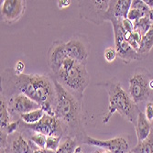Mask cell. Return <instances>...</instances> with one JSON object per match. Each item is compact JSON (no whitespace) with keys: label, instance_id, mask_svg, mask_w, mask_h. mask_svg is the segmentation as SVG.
Listing matches in <instances>:
<instances>
[{"label":"cell","instance_id":"cell-19","mask_svg":"<svg viewBox=\"0 0 153 153\" xmlns=\"http://www.w3.org/2000/svg\"><path fill=\"white\" fill-rule=\"evenodd\" d=\"M0 127H1V132L5 131L7 127L8 126L9 122V112H8V107L4 99V97L1 96L0 99Z\"/></svg>","mask_w":153,"mask_h":153},{"label":"cell","instance_id":"cell-15","mask_svg":"<svg viewBox=\"0 0 153 153\" xmlns=\"http://www.w3.org/2000/svg\"><path fill=\"white\" fill-rule=\"evenodd\" d=\"M152 47H153V24H152L151 27L149 29V30L142 38V41H141V44H140V49L137 52L138 57L141 56V55H147L149 52V51L151 50Z\"/></svg>","mask_w":153,"mask_h":153},{"label":"cell","instance_id":"cell-23","mask_svg":"<svg viewBox=\"0 0 153 153\" xmlns=\"http://www.w3.org/2000/svg\"><path fill=\"white\" fill-rule=\"evenodd\" d=\"M62 137H47L46 141V149L53 151H57L60 147Z\"/></svg>","mask_w":153,"mask_h":153},{"label":"cell","instance_id":"cell-22","mask_svg":"<svg viewBox=\"0 0 153 153\" xmlns=\"http://www.w3.org/2000/svg\"><path fill=\"white\" fill-rule=\"evenodd\" d=\"M30 140L39 148L41 149H46V141H47V137L43 134L36 133L30 137Z\"/></svg>","mask_w":153,"mask_h":153},{"label":"cell","instance_id":"cell-12","mask_svg":"<svg viewBox=\"0 0 153 153\" xmlns=\"http://www.w3.org/2000/svg\"><path fill=\"white\" fill-rule=\"evenodd\" d=\"M131 0H119L110 1L109 9L106 13V20L109 17H113L117 20L122 21L128 19V14L131 8Z\"/></svg>","mask_w":153,"mask_h":153},{"label":"cell","instance_id":"cell-25","mask_svg":"<svg viewBox=\"0 0 153 153\" xmlns=\"http://www.w3.org/2000/svg\"><path fill=\"white\" fill-rule=\"evenodd\" d=\"M131 7L132 8H137L138 10H140L142 13H144L145 15L148 17V14L149 12V8L145 4L144 0H142V1H141V0H134V1H132Z\"/></svg>","mask_w":153,"mask_h":153},{"label":"cell","instance_id":"cell-33","mask_svg":"<svg viewBox=\"0 0 153 153\" xmlns=\"http://www.w3.org/2000/svg\"><path fill=\"white\" fill-rule=\"evenodd\" d=\"M144 2L149 9H153V0H144Z\"/></svg>","mask_w":153,"mask_h":153},{"label":"cell","instance_id":"cell-5","mask_svg":"<svg viewBox=\"0 0 153 153\" xmlns=\"http://www.w3.org/2000/svg\"><path fill=\"white\" fill-rule=\"evenodd\" d=\"M149 82L150 79L148 74L141 71L136 72L130 78L128 94L136 105L149 99L151 90Z\"/></svg>","mask_w":153,"mask_h":153},{"label":"cell","instance_id":"cell-4","mask_svg":"<svg viewBox=\"0 0 153 153\" xmlns=\"http://www.w3.org/2000/svg\"><path fill=\"white\" fill-rule=\"evenodd\" d=\"M107 20L112 22V25H113L114 35H115V44H116L115 48L117 52V56L126 62H131L137 59H140L137 52L132 49V47L129 45V43L124 37L122 22L113 17H109Z\"/></svg>","mask_w":153,"mask_h":153},{"label":"cell","instance_id":"cell-9","mask_svg":"<svg viewBox=\"0 0 153 153\" xmlns=\"http://www.w3.org/2000/svg\"><path fill=\"white\" fill-rule=\"evenodd\" d=\"M8 105L11 112L19 115H23L40 108V105L38 103L22 93L17 94L15 96H13L9 101Z\"/></svg>","mask_w":153,"mask_h":153},{"label":"cell","instance_id":"cell-21","mask_svg":"<svg viewBox=\"0 0 153 153\" xmlns=\"http://www.w3.org/2000/svg\"><path fill=\"white\" fill-rule=\"evenodd\" d=\"M77 148V142L73 138H67V140L62 143L57 149L56 153H74Z\"/></svg>","mask_w":153,"mask_h":153},{"label":"cell","instance_id":"cell-3","mask_svg":"<svg viewBox=\"0 0 153 153\" xmlns=\"http://www.w3.org/2000/svg\"><path fill=\"white\" fill-rule=\"evenodd\" d=\"M53 83L56 93V117L62 118L67 124H76L79 121L81 109L75 96L62 85L56 79H53Z\"/></svg>","mask_w":153,"mask_h":153},{"label":"cell","instance_id":"cell-13","mask_svg":"<svg viewBox=\"0 0 153 153\" xmlns=\"http://www.w3.org/2000/svg\"><path fill=\"white\" fill-rule=\"evenodd\" d=\"M67 57L68 55L65 49V42L54 43L49 51V64L52 72L56 71L60 64Z\"/></svg>","mask_w":153,"mask_h":153},{"label":"cell","instance_id":"cell-10","mask_svg":"<svg viewBox=\"0 0 153 153\" xmlns=\"http://www.w3.org/2000/svg\"><path fill=\"white\" fill-rule=\"evenodd\" d=\"M21 0H5L3 1L1 15L3 19L8 22L19 19L24 12V3Z\"/></svg>","mask_w":153,"mask_h":153},{"label":"cell","instance_id":"cell-11","mask_svg":"<svg viewBox=\"0 0 153 153\" xmlns=\"http://www.w3.org/2000/svg\"><path fill=\"white\" fill-rule=\"evenodd\" d=\"M65 49L69 58H72L83 64L86 63L88 51L86 46L78 39H73L65 42Z\"/></svg>","mask_w":153,"mask_h":153},{"label":"cell","instance_id":"cell-39","mask_svg":"<svg viewBox=\"0 0 153 153\" xmlns=\"http://www.w3.org/2000/svg\"><path fill=\"white\" fill-rule=\"evenodd\" d=\"M129 153H132V152H129Z\"/></svg>","mask_w":153,"mask_h":153},{"label":"cell","instance_id":"cell-17","mask_svg":"<svg viewBox=\"0 0 153 153\" xmlns=\"http://www.w3.org/2000/svg\"><path fill=\"white\" fill-rule=\"evenodd\" d=\"M11 153H32L30 147L22 136H19L13 140Z\"/></svg>","mask_w":153,"mask_h":153},{"label":"cell","instance_id":"cell-8","mask_svg":"<svg viewBox=\"0 0 153 153\" xmlns=\"http://www.w3.org/2000/svg\"><path fill=\"white\" fill-rule=\"evenodd\" d=\"M83 142L88 145L106 149L110 153H128V151L129 150L128 142L122 137H115L108 140H100L90 137H86Z\"/></svg>","mask_w":153,"mask_h":153},{"label":"cell","instance_id":"cell-38","mask_svg":"<svg viewBox=\"0 0 153 153\" xmlns=\"http://www.w3.org/2000/svg\"><path fill=\"white\" fill-rule=\"evenodd\" d=\"M1 153H6V152H5V149H4V148H2V147H1Z\"/></svg>","mask_w":153,"mask_h":153},{"label":"cell","instance_id":"cell-20","mask_svg":"<svg viewBox=\"0 0 153 153\" xmlns=\"http://www.w3.org/2000/svg\"><path fill=\"white\" fill-rule=\"evenodd\" d=\"M133 23H134V30L138 31L142 36H144L149 30V29L153 24L148 17L141 18Z\"/></svg>","mask_w":153,"mask_h":153},{"label":"cell","instance_id":"cell-24","mask_svg":"<svg viewBox=\"0 0 153 153\" xmlns=\"http://www.w3.org/2000/svg\"><path fill=\"white\" fill-rule=\"evenodd\" d=\"M144 17H147L144 13H142L140 10H138L137 8H132V7L130 8V10L128 14V19H129L132 22H135Z\"/></svg>","mask_w":153,"mask_h":153},{"label":"cell","instance_id":"cell-32","mask_svg":"<svg viewBox=\"0 0 153 153\" xmlns=\"http://www.w3.org/2000/svg\"><path fill=\"white\" fill-rule=\"evenodd\" d=\"M33 153H56V151L50 150V149H35L33 151Z\"/></svg>","mask_w":153,"mask_h":153},{"label":"cell","instance_id":"cell-36","mask_svg":"<svg viewBox=\"0 0 153 153\" xmlns=\"http://www.w3.org/2000/svg\"><path fill=\"white\" fill-rule=\"evenodd\" d=\"M149 87L151 90H153V80L150 79V82H149Z\"/></svg>","mask_w":153,"mask_h":153},{"label":"cell","instance_id":"cell-31","mask_svg":"<svg viewBox=\"0 0 153 153\" xmlns=\"http://www.w3.org/2000/svg\"><path fill=\"white\" fill-rule=\"evenodd\" d=\"M71 2L72 1H70V0H62V1H58V7L60 9L66 8L71 5Z\"/></svg>","mask_w":153,"mask_h":153},{"label":"cell","instance_id":"cell-34","mask_svg":"<svg viewBox=\"0 0 153 153\" xmlns=\"http://www.w3.org/2000/svg\"><path fill=\"white\" fill-rule=\"evenodd\" d=\"M148 18L149 19V20L153 23V9H149V12L148 14Z\"/></svg>","mask_w":153,"mask_h":153},{"label":"cell","instance_id":"cell-26","mask_svg":"<svg viewBox=\"0 0 153 153\" xmlns=\"http://www.w3.org/2000/svg\"><path fill=\"white\" fill-rule=\"evenodd\" d=\"M105 59L106 60V62H112L116 60L117 56V52L116 51V48H107L105 51L104 53Z\"/></svg>","mask_w":153,"mask_h":153},{"label":"cell","instance_id":"cell-30","mask_svg":"<svg viewBox=\"0 0 153 153\" xmlns=\"http://www.w3.org/2000/svg\"><path fill=\"white\" fill-rule=\"evenodd\" d=\"M25 69V64L22 61H19L16 65H15V74L17 75H20L23 74V71Z\"/></svg>","mask_w":153,"mask_h":153},{"label":"cell","instance_id":"cell-37","mask_svg":"<svg viewBox=\"0 0 153 153\" xmlns=\"http://www.w3.org/2000/svg\"><path fill=\"white\" fill-rule=\"evenodd\" d=\"M94 153H110L108 151H95Z\"/></svg>","mask_w":153,"mask_h":153},{"label":"cell","instance_id":"cell-6","mask_svg":"<svg viewBox=\"0 0 153 153\" xmlns=\"http://www.w3.org/2000/svg\"><path fill=\"white\" fill-rule=\"evenodd\" d=\"M110 1H81L79 4L82 18H85L94 22L97 19V24L106 20V13L109 9Z\"/></svg>","mask_w":153,"mask_h":153},{"label":"cell","instance_id":"cell-27","mask_svg":"<svg viewBox=\"0 0 153 153\" xmlns=\"http://www.w3.org/2000/svg\"><path fill=\"white\" fill-rule=\"evenodd\" d=\"M122 26H123V30L125 32H133L134 31V23L130 21L129 19H123L122 21Z\"/></svg>","mask_w":153,"mask_h":153},{"label":"cell","instance_id":"cell-35","mask_svg":"<svg viewBox=\"0 0 153 153\" xmlns=\"http://www.w3.org/2000/svg\"><path fill=\"white\" fill-rule=\"evenodd\" d=\"M74 153H82L81 147H77V148H76V149H75V151H74Z\"/></svg>","mask_w":153,"mask_h":153},{"label":"cell","instance_id":"cell-7","mask_svg":"<svg viewBox=\"0 0 153 153\" xmlns=\"http://www.w3.org/2000/svg\"><path fill=\"white\" fill-rule=\"evenodd\" d=\"M31 130L36 133L43 134L46 137H62V128L60 119L57 117L44 115L39 122L32 125H27Z\"/></svg>","mask_w":153,"mask_h":153},{"label":"cell","instance_id":"cell-29","mask_svg":"<svg viewBox=\"0 0 153 153\" xmlns=\"http://www.w3.org/2000/svg\"><path fill=\"white\" fill-rule=\"evenodd\" d=\"M18 126H19V123L18 122H10L9 124H8V126L7 127V128H6V131H7V134H13V133H15L16 131H17V129H18Z\"/></svg>","mask_w":153,"mask_h":153},{"label":"cell","instance_id":"cell-40","mask_svg":"<svg viewBox=\"0 0 153 153\" xmlns=\"http://www.w3.org/2000/svg\"><path fill=\"white\" fill-rule=\"evenodd\" d=\"M32 153H33V152H32Z\"/></svg>","mask_w":153,"mask_h":153},{"label":"cell","instance_id":"cell-18","mask_svg":"<svg viewBox=\"0 0 153 153\" xmlns=\"http://www.w3.org/2000/svg\"><path fill=\"white\" fill-rule=\"evenodd\" d=\"M44 115H45L44 111L41 108H39L37 110L31 111V112L20 115V117L27 125H32V124H36L37 122H39L43 117Z\"/></svg>","mask_w":153,"mask_h":153},{"label":"cell","instance_id":"cell-28","mask_svg":"<svg viewBox=\"0 0 153 153\" xmlns=\"http://www.w3.org/2000/svg\"><path fill=\"white\" fill-rule=\"evenodd\" d=\"M145 116L149 122H151L153 120V103H151V102L147 103L146 110H145Z\"/></svg>","mask_w":153,"mask_h":153},{"label":"cell","instance_id":"cell-14","mask_svg":"<svg viewBox=\"0 0 153 153\" xmlns=\"http://www.w3.org/2000/svg\"><path fill=\"white\" fill-rule=\"evenodd\" d=\"M151 124L147 119L145 113L140 112L137 116V123H136V132H137V141L141 142L145 140L146 138L149 136L151 132Z\"/></svg>","mask_w":153,"mask_h":153},{"label":"cell","instance_id":"cell-1","mask_svg":"<svg viewBox=\"0 0 153 153\" xmlns=\"http://www.w3.org/2000/svg\"><path fill=\"white\" fill-rule=\"evenodd\" d=\"M101 85L106 89L109 100L108 112L105 115L103 123H107L114 113L118 112L123 117L133 124H136L138 113L140 111L137 109L129 94L122 88L120 82L111 80Z\"/></svg>","mask_w":153,"mask_h":153},{"label":"cell","instance_id":"cell-16","mask_svg":"<svg viewBox=\"0 0 153 153\" xmlns=\"http://www.w3.org/2000/svg\"><path fill=\"white\" fill-rule=\"evenodd\" d=\"M132 153H153V130L145 140L138 142L131 150Z\"/></svg>","mask_w":153,"mask_h":153},{"label":"cell","instance_id":"cell-2","mask_svg":"<svg viewBox=\"0 0 153 153\" xmlns=\"http://www.w3.org/2000/svg\"><path fill=\"white\" fill-rule=\"evenodd\" d=\"M56 79L69 92L82 96L89 85V75L85 64L67 57L53 72Z\"/></svg>","mask_w":153,"mask_h":153}]
</instances>
